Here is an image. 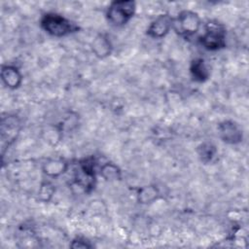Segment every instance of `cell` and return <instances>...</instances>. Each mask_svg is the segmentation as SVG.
I'll return each instance as SVG.
<instances>
[{
	"mask_svg": "<svg viewBox=\"0 0 249 249\" xmlns=\"http://www.w3.org/2000/svg\"><path fill=\"white\" fill-rule=\"evenodd\" d=\"M93 245L83 237H77L72 240L70 247L71 248H91Z\"/></svg>",
	"mask_w": 249,
	"mask_h": 249,
	"instance_id": "16",
	"label": "cell"
},
{
	"mask_svg": "<svg viewBox=\"0 0 249 249\" xmlns=\"http://www.w3.org/2000/svg\"><path fill=\"white\" fill-rule=\"evenodd\" d=\"M54 191H55V189H54V187L52 183L44 182V183L41 184V186L39 188L38 198L41 201L48 202L53 197V195L54 194Z\"/></svg>",
	"mask_w": 249,
	"mask_h": 249,
	"instance_id": "15",
	"label": "cell"
},
{
	"mask_svg": "<svg viewBox=\"0 0 249 249\" xmlns=\"http://www.w3.org/2000/svg\"><path fill=\"white\" fill-rule=\"evenodd\" d=\"M41 26L48 34L54 37H63L79 29L76 23L54 13L44 15L41 18Z\"/></svg>",
	"mask_w": 249,
	"mask_h": 249,
	"instance_id": "1",
	"label": "cell"
},
{
	"mask_svg": "<svg viewBox=\"0 0 249 249\" xmlns=\"http://www.w3.org/2000/svg\"><path fill=\"white\" fill-rule=\"evenodd\" d=\"M199 44L208 51H218L226 47V28L222 23L209 21L203 34L199 37Z\"/></svg>",
	"mask_w": 249,
	"mask_h": 249,
	"instance_id": "2",
	"label": "cell"
},
{
	"mask_svg": "<svg viewBox=\"0 0 249 249\" xmlns=\"http://www.w3.org/2000/svg\"><path fill=\"white\" fill-rule=\"evenodd\" d=\"M173 28V18L168 15H160L154 19L147 29V34L155 39L164 37Z\"/></svg>",
	"mask_w": 249,
	"mask_h": 249,
	"instance_id": "7",
	"label": "cell"
},
{
	"mask_svg": "<svg viewBox=\"0 0 249 249\" xmlns=\"http://www.w3.org/2000/svg\"><path fill=\"white\" fill-rule=\"evenodd\" d=\"M190 72H191V75L194 78V80H196V82H200V83L208 80L209 75H210V71H209L204 59H202V58H196L192 61L191 66H190Z\"/></svg>",
	"mask_w": 249,
	"mask_h": 249,
	"instance_id": "11",
	"label": "cell"
},
{
	"mask_svg": "<svg viewBox=\"0 0 249 249\" xmlns=\"http://www.w3.org/2000/svg\"><path fill=\"white\" fill-rule=\"evenodd\" d=\"M91 50L98 58H105L112 52V44L105 34H98L91 43Z\"/></svg>",
	"mask_w": 249,
	"mask_h": 249,
	"instance_id": "10",
	"label": "cell"
},
{
	"mask_svg": "<svg viewBox=\"0 0 249 249\" xmlns=\"http://www.w3.org/2000/svg\"><path fill=\"white\" fill-rule=\"evenodd\" d=\"M160 196V191L155 185L144 186L137 192V199L139 203L149 204L155 201Z\"/></svg>",
	"mask_w": 249,
	"mask_h": 249,
	"instance_id": "12",
	"label": "cell"
},
{
	"mask_svg": "<svg viewBox=\"0 0 249 249\" xmlns=\"http://www.w3.org/2000/svg\"><path fill=\"white\" fill-rule=\"evenodd\" d=\"M201 25L199 16L189 10L182 11L176 18H173V29L181 36L190 37L196 34Z\"/></svg>",
	"mask_w": 249,
	"mask_h": 249,
	"instance_id": "5",
	"label": "cell"
},
{
	"mask_svg": "<svg viewBox=\"0 0 249 249\" xmlns=\"http://www.w3.org/2000/svg\"><path fill=\"white\" fill-rule=\"evenodd\" d=\"M68 162L62 159H50L43 164V172L52 178H56L66 172Z\"/></svg>",
	"mask_w": 249,
	"mask_h": 249,
	"instance_id": "9",
	"label": "cell"
},
{
	"mask_svg": "<svg viewBox=\"0 0 249 249\" xmlns=\"http://www.w3.org/2000/svg\"><path fill=\"white\" fill-rule=\"evenodd\" d=\"M75 183L85 192L89 193L93 190L96 183L95 160L92 157L83 159L79 161L74 173Z\"/></svg>",
	"mask_w": 249,
	"mask_h": 249,
	"instance_id": "4",
	"label": "cell"
},
{
	"mask_svg": "<svg viewBox=\"0 0 249 249\" xmlns=\"http://www.w3.org/2000/svg\"><path fill=\"white\" fill-rule=\"evenodd\" d=\"M135 10L136 6L133 1H114L107 9L106 18L111 25L116 27L123 26L130 20Z\"/></svg>",
	"mask_w": 249,
	"mask_h": 249,
	"instance_id": "3",
	"label": "cell"
},
{
	"mask_svg": "<svg viewBox=\"0 0 249 249\" xmlns=\"http://www.w3.org/2000/svg\"><path fill=\"white\" fill-rule=\"evenodd\" d=\"M217 153V149L214 144L210 142H203L197 147V154L200 160L204 163L210 162Z\"/></svg>",
	"mask_w": 249,
	"mask_h": 249,
	"instance_id": "14",
	"label": "cell"
},
{
	"mask_svg": "<svg viewBox=\"0 0 249 249\" xmlns=\"http://www.w3.org/2000/svg\"><path fill=\"white\" fill-rule=\"evenodd\" d=\"M99 174L107 181L120 180L122 178L121 169L113 162H106L99 168Z\"/></svg>",
	"mask_w": 249,
	"mask_h": 249,
	"instance_id": "13",
	"label": "cell"
},
{
	"mask_svg": "<svg viewBox=\"0 0 249 249\" xmlns=\"http://www.w3.org/2000/svg\"><path fill=\"white\" fill-rule=\"evenodd\" d=\"M220 138L228 144H238L243 139L240 126L233 121H224L218 124Z\"/></svg>",
	"mask_w": 249,
	"mask_h": 249,
	"instance_id": "6",
	"label": "cell"
},
{
	"mask_svg": "<svg viewBox=\"0 0 249 249\" xmlns=\"http://www.w3.org/2000/svg\"><path fill=\"white\" fill-rule=\"evenodd\" d=\"M1 79L9 89H18L22 82V76L19 70L12 65H3L1 69Z\"/></svg>",
	"mask_w": 249,
	"mask_h": 249,
	"instance_id": "8",
	"label": "cell"
}]
</instances>
